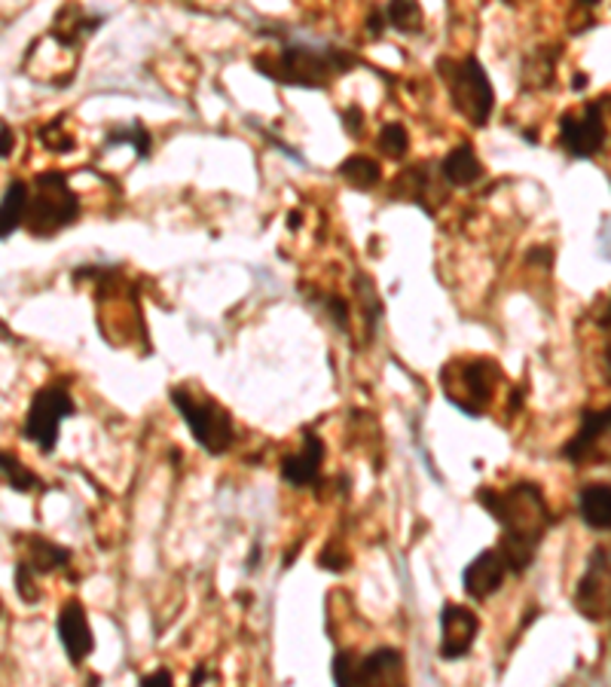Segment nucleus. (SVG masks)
<instances>
[{"mask_svg": "<svg viewBox=\"0 0 611 687\" xmlns=\"http://www.w3.org/2000/svg\"><path fill=\"white\" fill-rule=\"evenodd\" d=\"M324 440L315 431H306L300 450L288 452L281 459V480L291 483L297 490H309V486H319L321 483V468H324Z\"/></svg>", "mask_w": 611, "mask_h": 687, "instance_id": "obj_12", "label": "nucleus"}, {"mask_svg": "<svg viewBox=\"0 0 611 687\" xmlns=\"http://www.w3.org/2000/svg\"><path fill=\"white\" fill-rule=\"evenodd\" d=\"M15 150V132L10 126H0V159H10Z\"/></svg>", "mask_w": 611, "mask_h": 687, "instance_id": "obj_33", "label": "nucleus"}, {"mask_svg": "<svg viewBox=\"0 0 611 687\" xmlns=\"http://www.w3.org/2000/svg\"><path fill=\"white\" fill-rule=\"evenodd\" d=\"M331 675L336 687H361V654L336 651V657L331 663Z\"/></svg>", "mask_w": 611, "mask_h": 687, "instance_id": "obj_24", "label": "nucleus"}, {"mask_svg": "<svg viewBox=\"0 0 611 687\" xmlns=\"http://www.w3.org/2000/svg\"><path fill=\"white\" fill-rule=\"evenodd\" d=\"M376 144H379V150H383V157L398 162V159L407 157V150H410V135H407V129H404L400 122H388V126L379 129Z\"/></svg>", "mask_w": 611, "mask_h": 687, "instance_id": "obj_25", "label": "nucleus"}, {"mask_svg": "<svg viewBox=\"0 0 611 687\" xmlns=\"http://www.w3.org/2000/svg\"><path fill=\"white\" fill-rule=\"evenodd\" d=\"M361 687H407V666L398 648H379L361 657Z\"/></svg>", "mask_w": 611, "mask_h": 687, "instance_id": "obj_15", "label": "nucleus"}, {"mask_svg": "<svg viewBox=\"0 0 611 687\" xmlns=\"http://www.w3.org/2000/svg\"><path fill=\"white\" fill-rule=\"evenodd\" d=\"M254 71H260L272 83L285 86H303V89H324L333 79L343 77L346 71L358 65V58L336 46H309V43H291L281 46L279 53H260L251 58Z\"/></svg>", "mask_w": 611, "mask_h": 687, "instance_id": "obj_2", "label": "nucleus"}, {"mask_svg": "<svg viewBox=\"0 0 611 687\" xmlns=\"http://www.w3.org/2000/svg\"><path fill=\"white\" fill-rule=\"evenodd\" d=\"M383 15H386V25H392L400 34H419L422 22H426L419 3H388Z\"/></svg>", "mask_w": 611, "mask_h": 687, "instance_id": "obj_23", "label": "nucleus"}, {"mask_svg": "<svg viewBox=\"0 0 611 687\" xmlns=\"http://www.w3.org/2000/svg\"><path fill=\"white\" fill-rule=\"evenodd\" d=\"M324 303H328V312H331L333 324H336L340 331H349V303L346 300H343V297H336V293H331Z\"/></svg>", "mask_w": 611, "mask_h": 687, "instance_id": "obj_30", "label": "nucleus"}, {"mask_svg": "<svg viewBox=\"0 0 611 687\" xmlns=\"http://www.w3.org/2000/svg\"><path fill=\"white\" fill-rule=\"evenodd\" d=\"M486 174L483 162L474 153L471 144L452 147L447 157L440 159V178L450 186H474Z\"/></svg>", "mask_w": 611, "mask_h": 687, "instance_id": "obj_16", "label": "nucleus"}, {"mask_svg": "<svg viewBox=\"0 0 611 687\" xmlns=\"http://www.w3.org/2000/svg\"><path fill=\"white\" fill-rule=\"evenodd\" d=\"M107 144H132L138 150V157L147 159L150 157V150H153V138L147 132V126L141 122H132L129 129H120V132H110L107 135Z\"/></svg>", "mask_w": 611, "mask_h": 687, "instance_id": "obj_26", "label": "nucleus"}, {"mask_svg": "<svg viewBox=\"0 0 611 687\" xmlns=\"http://www.w3.org/2000/svg\"><path fill=\"white\" fill-rule=\"evenodd\" d=\"M81 212V196L71 190L65 174L43 172L34 178V190L28 186V205L22 226L34 238H53L62 229H67V226L77 224Z\"/></svg>", "mask_w": 611, "mask_h": 687, "instance_id": "obj_4", "label": "nucleus"}, {"mask_svg": "<svg viewBox=\"0 0 611 687\" xmlns=\"http://www.w3.org/2000/svg\"><path fill=\"white\" fill-rule=\"evenodd\" d=\"M254 562H260V547H257V544H254L251 559H248V571H254Z\"/></svg>", "mask_w": 611, "mask_h": 687, "instance_id": "obj_38", "label": "nucleus"}, {"mask_svg": "<svg viewBox=\"0 0 611 687\" xmlns=\"http://www.w3.org/2000/svg\"><path fill=\"white\" fill-rule=\"evenodd\" d=\"M435 71H438L440 83L447 86L455 114L465 117L474 129H483L495 110V89H492L483 62L478 55H465V58L440 55L435 62Z\"/></svg>", "mask_w": 611, "mask_h": 687, "instance_id": "obj_3", "label": "nucleus"}, {"mask_svg": "<svg viewBox=\"0 0 611 687\" xmlns=\"http://www.w3.org/2000/svg\"><path fill=\"white\" fill-rule=\"evenodd\" d=\"M25 205H28V184L25 181H10L0 198V241L10 238L15 229H22L25 221Z\"/></svg>", "mask_w": 611, "mask_h": 687, "instance_id": "obj_20", "label": "nucleus"}, {"mask_svg": "<svg viewBox=\"0 0 611 687\" xmlns=\"http://www.w3.org/2000/svg\"><path fill=\"white\" fill-rule=\"evenodd\" d=\"M367 25H371L373 37H383V34H386V15H383V10H371Z\"/></svg>", "mask_w": 611, "mask_h": 687, "instance_id": "obj_34", "label": "nucleus"}, {"mask_svg": "<svg viewBox=\"0 0 611 687\" xmlns=\"http://www.w3.org/2000/svg\"><path fill=\"white\" fill-rule=\"evenodd\" d=\"M578 514L593 532L611 529V492L609 483H590L578 492Z\"/></svg>", "mask_w": 611, "mask_h": 687, "instance_id": "obj_19", "label": "nucleus"}, {"mask_svg": "<svg viewBox=\"0 0 611 687\" xmlns=\"http://www.w3.org/2000/svg\"><path fill=\"white\" fill-rule=\"evenodd\" d=\"M340 117H343L346 135H352V138H361V135H364V110H361L358 105L346 107V110H343Z\"/></svg>", "mask_w": 611, "mask_h": 687, "instance_id": "obj_31", "label": "nucleus"}, {"mask_svg": "<svg viewBox=\"0 0 611 687\" xmlns=\"http://www.w3.org/2000/svg\"><path fill=\"white\" fill-rule=\"evenodd\" d=\"M571 602L587 621H609V550L605 547H593V554L587 559V571L581 575V581L575 583Z\"/></svg>", "mask_w": 611, "mask_h": 687, "instance_id": "obj_9", "label": "nucleus"}, {"mask_svg": "<svg viewBox=\"0 0 611 687\" xmlns=\"http://www.w3.org/2000/svg\"><path fill=\"white\" fill-rule=\"evenodd\" d=\"M55 633H58V642L65 648L67 661L74 663V666H81L95 651L93 626H89V618H86V609H83L81 599H67L65 605L58 609Z\"/></svg>", "mask_w": 611, "mask_h": 687, "instance_id": "obj_11", "label": "nucleus"}, {"mask_svg": "<svg viewBox=\"0 0 611 687\" xmlns=\"http://www.w3.org/2000/svg\"><path fill=\"white\" fill-rule=\"evenodd\" d=\"M13 581H15V593L25 605H37L41 602V590H37V575L28 569L25 562H15L13 569Z\"/></svg>", "mask_w": 611, "mask_h": 687, "instance_id": "obj_27", "label": "nucleus"}, {"mask_svg": "<svg viewBox=\"0 0 611 687\" xmlns=\"http://www.w3.org/2000/svg\"><path fill=\"white\" fill-rule=\"evenodd\" d=\"M578 79H571V89H585L587 86V74H575Z\"/></svg>", "mask_w": 611, "mask_h": 687, "instance_id": "obj_37", "label": "nucleus"}, {"mask_svg": "<svg viewBox=\"0 0 611 687\" xmlns=\"http://www.w3.org/2000/svg\"><path fill=\"white\" fill-rule=\"evenodd\" d=\"M0 476L13 486L15 492H34L41 490L43 480L31 468H25V462L13 455V452H0Z\"/></svg>", "mask_w": 611, "mask_h": 687, "instance_id": "obj_22", "label": "nucleus"}, {"mask_svg": "<svg viewBox=\"0 0 611 687\" xmlns=\"http://www.w3.org/2000/svg\"><path fill=\"white\" fill-rule=\"evenodd\" d=\"M300 221H303V214L300 212L288 214V226H291V229H300Z\"/></svg>", "mask_w": 611, "mask_h": 687, "instance_id": "obj_36", "label": "nucleus"}, {"mask_svg": "<svg viewBox=\"0 0 611 687\" xmlns=\"http://www.w3.org/2000/svg\"><path fill=\"white\" fill-rule=\"evenodd\" d=\"M0 611H3V605H0Z\"/></svg>", "mask_w": 611, "mask_h": 687, "instance_id": "obj_39", "label": "nucleus"}, {"mask_svg": "<svg viewBox=\"0 0 611 687\" xmlns=\"http://www.w3.org/2000/svg\"><path fill=\"white\" fill-rule=\"evenodd\" d=\"M336 174H340V178H343L352 190H358V193H371L373 186H379V181H383V165H379L376 159L355 153V157H349L340 162Z\"/></svg>", "mask_w": 611, "mask_h": 687, "instance_id": "obj_21", "label": "nucleus"}, {"mask_svg": "<svg viewBox=\"0 0 611 687\" xmlns=\"http://www.w3.org/2000/svg\"><path fill=\"white\" fill-rule=\"evenodd\" d=\"M208 678V669L205 666H200L196 673H193V678H190V687H202V681Z\"/></svg>", "mask_w": 611, "mask_h": 687, "instance_id": "obj_35", "label": "nucleus"}, {"mask_svg": "<svg viewBox=\"0 0 611 687\" xmlns=\"http://www.w3.org/2000/svg\"><path fill=\"white\" fill-rule=\"evenodd\" d=\"M22 547H25V556L19 562H25L34 575H50V571L65 569L71 562V550L43 538V535H28V538H22Z\"/></svg>", "mask_w": 611, "mask_h": 687, "instance_id": "obj_17", "label": "nucleus"}, {"mask_svg": "<svg viewBox=\"0 0 611 687\" xmlns=\"http://www.w3.org/2000/svg\"><path fill=\"white\" fill-rule=\"evenodd\" d=\"M559 144L575 159H593L605 147V101H587L559 117Z\"/></svg>", "mask_w": 611, "mask_h": 687, "instance_id": "obj_8", "label": "nucleus"}, {"mask_svg": "<svg viewBox=\"0 0 611 687\" xmlns=\"http://www.w3.org/2000/svg\"><path fill=\"white\" fill-rule=\"evenodd\" d=\"M169 395H172L174 410L184 416L190 434H193V440L200 443L202 450L208 452V455L229 452L233 440H236V425H233V416L214 397L193 395L184 385H174Z\"/></svg>", "mask_w": 611, "mask_h": 687, "instance_id": "obj_6", "label": "nucleus"}, {"mask_svg": "<svg viewBox=\"0 0 611 687\" xmlns=\"http://www.w3.org/2000/svg\"><path fill=\"white\" fill-rule=\"evenodd\" d=\"M480 633L478 614L459 602H447L440 611V657L447 663L462 661L474 648Z\"/></svg>", "mask_w": 611, "mask_h": 687, "instance_id": "obj_10", "label": "nucleus"}, {"mask_svg": "<svg viewBox=\"0 0 611 687\" xmlns=\"http://www.w3.org/2000/svg\"><path fill=\"white\" fill-rule=\"evenodd\" d=\"M319 566L321 569H328V571H346L349 566H352V559H349V554L340 547L336 541H331L324 550H321L319 556Z\"/></svg>", "mask_w": 611, "mask_h": 687, "instance_id": "obj_29", "label": "nucleus"}, {"mask_svg": "<svg viewBox=\"0 0 611 687\" xmlns=\"http://www.w3.org/2000/svg\"><path fill=\"white\" fill-rule=\"evenodd\" d=\"M43 144L50 147L53 153H71L74 150V138L65 132V126H62V119H55L50 126H43L41 132H37Z\"/></svg>", "mask_w": 611, "mask_h": 687, "instance_id": "obj_28", "label": "nucleus"}, {"mask_svg": "<svg viewBox=\"0 0 611 687\" xmlns=\"http://www.w3.org/2000/svg\"><path fill=\"white\" fill-rule=\"evenodd\" d=\"M505 578L507 569L505 562H502V556H499V550H483V554L474 556V559L465 566V571H462V587H465V593L471 595V599L486 602V599H492V595L505 587Z\"/></svg>", "mask_w": 611, "mask_h": 687, "instance_id": "obj_14", "label": "nucleus"}, {"mask_svg": "<svg viewBox=\"0 0 611 687\" xmlns=\"http://www.w3.org/2000/svg\"><path fill=\"white\" fill-rule=\"evenodd\" d=\"M141 687H174V678L172 673L162 666V669H153L150 675H144V678H141Z\"/></svg>", "mask_w": 611, "mask_h": 687, "instance_id": "obj_32", "label": "nucleus"}, {"mask_svg": "<svg viewBox=\"0 0 611 687\" xmlns=\"http://www.w3.org/2000/svg\"><path fill=\"white\" fill-rule=\"evenodd\" d=\"M605 440H609V410H585L578 434L562 447V459L575 468L599 462V447L605 450Z\"/></svg>", "mask_w": 611, "mask_h": 687, "instance_id": "obj_13", "label": "nucleus"}, {"mask_svg": "<svg viewBox=\"0 0 611 687\" xmlns=\"http://www.w3.org/2000/svg\"><path fill=\"white\" fill-rule=\"evenodd\" d=\"M431 162H416L410 169H404V172L395 178V184H392V198L395 202H416L419 208H428V193H431Z\"/></svg>", "mask_w": 611, "mask_h": 687, "instance_id": "obj_18", "label": "nucleus"}, {"mask_svg": "<svg viewBox=\"0 0 611 687\" xmlns=\"http://www.w3.org/2000/svg\"><path fill=\"white\" fill-rule=\"evenodd\" d=\"M502 371L492 357H455L440 371L443 395L465 416H483L490 410Z\"/></svg>", "mask_w": 611, "mask_h": 687, "instance_id": "obj_5", "label": "nucleus"}, {"mask_svg": "<svg viewBox=\"0 0 611 687\" xmlns=\"http://www.w3.org/2000/svg\"><path fill=\"white\" fill-rule=\"evenodd\" d=\"M474 498L502 526V541L495 550L502 556L505 569L523 575L535 562L542 538L550 529V504H547L542 486L532 480H519L502 492L483 486Z\"/></svg>", "mask_w": 611, "mask_h": 687, "instance_id": "obj_1", "label": "nucleus"}, {"mask_svg": "<svg viewBox=\"0 0 611 687\" xmlns=\"http://www.w3.org/2000/svg\"><path fill=\"white\" fill-rule=\"evenodd\" d=\"M74 410H77V404H74V397H71L65 385H46V388H41L37 395L31 397L22 434L34 447H41L43 455H50L55 450V443H58V428H62L67 416H74Z\"/></svg>", "mask_w": 611, "mask_h": 687, "instance_id": "obj_7", "label": "nucleus"}]
</instances>
